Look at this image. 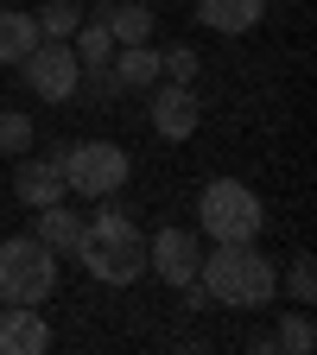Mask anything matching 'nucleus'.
<instances>
[{
	"mask_svg": "<svg viewBox=\"0 0 317 355\" xmlns=\"http://www.w3.org/2000/svg\"><path fill=\"white\" fill-rule=\"evenodd\" d=\"M70 51H76V64H108V58H114V38H108L102 19H83V26L70 32Z\"/></svg>",
	"mask_w": 317,
	"mask_h": 355,
	"instance_id": "dca6fc26",
	"label": "nucleus"
},
{
	"mask_svg": "<svg viewBox=\"0 0 317 355\" xmlns=\"http://www.w3.org/2000/svg\"><path fill=\"white\" fill-rule=\"evenodd\" d=\"M286 292H292L298 304H311V298H317V273H311V254H298V260H292V273H286Z\"/></svg>",
	"mask_w": 317,
	"mask_h": 355,
	"instance_id": "412c9836",
	"label": "nucleus"
},
{
	"mask_svg": "<svg viewBox=\"0 0 317 355\" xmlns=\"http://www.w3.org/2000/svg\"><path fill=\"white\" fill-rule=\"evenodd\" d=\"M38 38H44V32H38V13H26V7H0V64H19Z\"/></svg>",
	"mask_w": 317,
	"mask_h": 355,
	"instance_id": "4468645a",
	"label": "nucleus"
},
{
	"mask_svg": "<svg viewBox=\"0 0 317 355\" xmlns=\"http://www.w3.org/2000/svg\"><path fill=\"white\" fill-rule=\"evenodd\" d=\"M58 292V254L38 235L0 241V304H44Z\"/></svg>",
	"mask_w": 317,
	"mask_h": 355,
	"instance_id": "7ed1b4c3",
	"label": "nucleus"
},
{
	"mask_svg": "<svg viewBox=\"0 0 317 355\" xmlns=\"http://www.w3.org/2000/svg\"><path fill=\"white\" fill-rule=\"evenodd\" d=\"M311 343H317L311 311H286V318H280V336H273V349H286V355H311Z\"/></svg>",
	"mask_w": 317,
	"mask_h": 355,
	"instance_id": "a211bd4d",
	"label": "nucleus"
},
{
	"mask_svg": "<svg viewBox=\"0 0 317 355\" xmlns=\"http://www.w3.org/2000/svg\"><path fill=\"white\" fill-rule=\"evenodd\" d=\"M197 286L209 292V304L229 311H260L266 298L280 292V273L254 241H216V254L197 260Z\"/></svg>",
	"mask_w": 317,
	"mask_h": 355,
	"instance_id": "f257e3e1",
	"label": "nucleus"
},
{
	"mask_svg": "<svg viewBox=\"0 0 317 355\" xmlns=\"http://www.w3.org/2000/svg\"><path fill=\"white\" fill-rule=\"evenodd\" d=\"M13 191H19L26 209H44V203L70 197V191H64V165H58V159H26V153H19V165H13Z\"/></svg>",
	"mask_w": 317,
	"mask_h": 355,
	"instance_id": "9d476101",
	"label": "nucleus"
},
{
	"mask_svg": "<svg viewBox=\"0 0 317 355\" xmlns=\"http://www.w3.org/2000/svg\"><path fill=\"white\" fill-rule=\"evenodd\" d=\"M70 254L89 266V279H102V286H133L146 273V235L133 229V216L114 209L108 197H102V216L83 222V235H76Z\"/></svg>",
	"mask_w": 317,
	"mask_h": 355,
	"instance_id": "f03ea898",
	"label": "nucleus"
},
{
	"mask_svg": "<svg viewBox=\"0 0 317 355\" xmlns=\"http://www.w3.org/2000/svg\"><path fill=\"white\" fill-rule=\"evenodd\" d=\"M159 70H165V83H191L197 76V51H191V44H165V51H159Z\"/></svg>",
	"mask_w": 317,
	"mask_h": 355,
	"instance_id": "aec40b11",
	"label": "nucleus"
},
{
	"mask_svg": "<svg viewBox=\"0 0 317 355\" xmlns=\"http://www.w3.org/2000/svg\"><path fill=\"white\" fill-rule=\"evenodd\" d=\"M83 26V7H76V0H44V13H38V32L44 38H70Z\"/></svg>",
	"mask_w": 317,
	"mask_h": 355,
	"instance_id": "6ab92c4d",
	"label": "nucleus"
},
{
	"mask_svg": "<svg viewBox=\"0 0 317 355\" xmlns=\"http://www.w3.org/2000/svg\"><path fill=\"white\" fill-rule=\"evenodd\" d=\"M32 153V114L26 108H0V159Z\"/></svg>",
	"mask_w": 317,
	"mask_h": 355,
	"instance_id": "f3484780",
	"label": "nucleus"
},
{
	"mask_svg": "<svg viewBox=\"0 0 317 355\" xmlns=\"http://www.w3.org/2000/svg\"><path fill=\"white\" fill-rule=\"evenodd\" d=\"M96 19L108 26L114 44H146L153 38V7H140V0H102Z\"/></svg>",
	"mask_w": 317,
	"mask_h": 355,
	"instance_id": "ddd939ff",
	"label": "nucleus"
},
{
	"mask_svg": "<svg viewBox=\"0 0 317 355\" xmlns=\"http://www.w3.org/2000/svg\"><path fill=\"white\" fill-rule=\"evenodd\" d=\"M32 235L51 248V254H70V248H76V235H83V216H76V209H64V197H58V203H44V209H38V229H32Z\"/></svg>",
	"mask_w": 317,
	"mask_h": 355,
	"instance_id": "2eb2a0df",
	"label": "nucleus"
},
{
	"mask_svg": "<svg viewBox=\"0 0 317 355\" xmlns=\"http://www.w3.org/2000/svg\"><path fill=\"white\" fill-rule=\"evenodd\" d=\"M197 260H203V248H197L191 229H159V235L146 241V273H159L171 292L197 279Z\"/></svg>",
	"mask_w": 317,
	"mask_h": 355,
	"instance_id": "0eeeda50",
	"label": "nucleus"
},
{
	"mask_svg": "<svg viewBox=\"0 0 317 355\" xmlns=\"http://www.w3.org/2000/svg\"><path fill=\"white\" fill-rule=\"evenodd\" d=\"M58 165H64V191L96 197V203L114 197V191L127 184V171H133L127 146H114V140H76V146L58 153Z\"/></svg>",
	"mask_w": 317,
	"mask_h": 355,
	"instance_id": "39448f33",
	"label": "nucleus"
},
{
	"mask_svg": "<svg viewBox=\"0 0 317 355\" xmlns=\"http://www.w3.org/2000/svg\"><path fill=\"white\" fill-rule=\"evenodd\" d=\"M108 70H114V83H121V96L127 89H153L165 70H159V44L146 38V44H114V58H108Z\"/></svg>",
	"mask_w": 317,
	"mask_h": 355,
	"instance_id": "9b49d317",
	"label": "nucleus"
},
{
	"mask_svg": "<svg viewBox=\"0 0 317 355\" xmlns=\"http://www.w3.org/2000/svg\"><path fill=\"white\" fill-rule=\"evenodd\" d=\"M51 324L38 318V304H0V355H44Z\"/></svg>",
	"mask_w": 317,
	"mask_h": 355,
	"instance_id": "1a4fd4ad",
	"label": "nucleus"
},
{
	"mask_svg": "<svg viewBox=\"0 0 317 355\" xmlns=\"http://www.w3.org/2000/svg\"><path fill=\"white\" fill-rule=\"evenodd\" d=\"M146 121H153V133L159 140H191L197 133V121H203V108H197V96H191V83H153V108H146Z\"/></svg>",
	"mask_w": 317,
	"mask_h": 355,
	"instance_id": "6e6552de",
	"label": "nucleus"
},
{
	"mask_svg": "<svg viewBox=\"0 0 317 355\" xmlns=\"http://www.w3.org/2000/svg\"><path fill=\"white\" fill-rule=\"evenodd\" d=\"M19 70H26V89L38 102H70L83 89V64L70 51V38H38L32 51L19 58Z\"/></svg>",
	"mask_w": 317,
	"mask_h": 355,
	"instance_id": "423d86ee",
	"label": "nucleus"
},
{
	"mask_svg": "<svg viewBox=\"0 0 317 355\" xmlns=\"http://www.w3.org/2000/svg\"><path fill=\"white\" fill-rule=\"evenodd\" d=\"M260 13H266V0H197V19H203L209 32H222V38L254 32Z\"/></svg>",
	"mask_w": 317,
	"mask_h": 355,
	"instance_id": "f8f14e48",
	"label": "nucleus"
},
{
	"mask_svg": "<svg viewBox=\"0 0 317 355\" xmlns=\"http://www.w3.org/2000/svg\"><path fill=\"white\" fill-rule=\"evenodd\" d=\"M197 222L216 241H260L266 209H260V197L241 184V178H216V184H203V197H197Z\"/></svg>",
	"mask_w": 317,
	"mask_h": 355,
	"instance_id": "20e7f679",
	"label": "nucleus"
}]
</instances>
